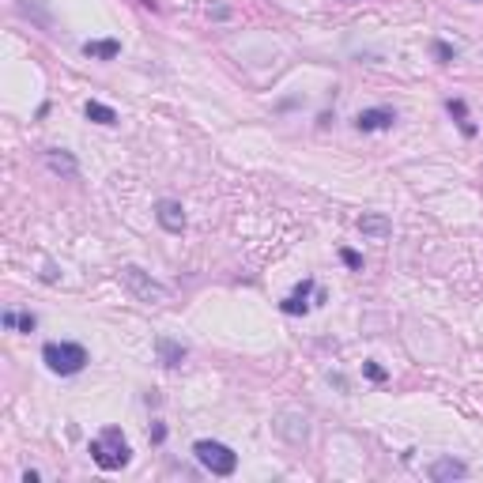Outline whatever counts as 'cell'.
I'll list each match as a JSON object with an SVG mask.
<instances>
[{"instance_id": "obj_1", "label": "cell", "mask_w": 483, "mask_h": 483, "mask_svg": "<svg viewBox=\"0 0 483 483\" xmlns=\"http://www.w3.org/2000/svg\"><path fill=\"white\" fill-rule=\"evenodd\" d=\"M91 460L102 472H117L133 460V446L121 434V427H102V431L91 438Z\"/></svg>"}, {"instance_id": "obj_2", "label": "cell", "mask_w": 483, "mask_h": 483, "mask_svg": "<svg viewBox=\"0 0 483 483\" xmlns=\"http://www.w3.org/2000/svg\"><path fill=\"white\" fill-rule=\"evenodd\" d=\"M42 362H46L53 374L72 378V374H80L87 362H91V355H87L83 344H72V340H49V344L42 347Z\"/></svg>"}, {"instance_id": "obj_3", "label": "cell", "mask_w": 483, "mask_h": 483, "mask_svg": "<svg viewBox=\"0 0 483 483\" xmlns=\"http://www.w3.org/2000/svg\"><path fill=\"white\" fill-rule=\"evenodd\" d=\"M193 457L201 460V468H208L212 476H234L238 468V453L223 442H212V438H201V442H193Z\"/></svg>"}, {"instance_id": "obj_4", "label": "cell", "mask_w": 483, "mask_h": 483, "mask_svg": "<svg viewBox=\"0 0 483 483\" xmlns=\"http://www.w3.org/2000/svg\"><path fill=\"white\" fill-rule=\"evenodd\" d=\"M121 280H125V287L133 291L140 302H170V287H167V283H159L151 272H144L140 265H125V268H121Z\"/></svg>"}, {"instance_id": "obj_5", "label": "cell", "mask_w": 483, "mask_h": 483, "mask_svg": "<svg viewBox=\"0 0 483 483\" xmlns=\"http://www.w3.org/2000/svg\"><path fill=\"white\" fill-rule=\"evenodd\" d=\"M393 121H397V109L374 106V109H359L355 129H359V133H381V129H393Z\"/></svg>"}, {"instance_id": "obj_6", "label": "cell", "mask_w": 483, "mask_h": 483, "mask_svg": "<svg viewBox=\"0 0 483 483\" xmlns=\"http://www.w3.org/2000/svg\"><path fill=\"white\" fill-rule=\"evenodd\" d=\"M155 219H159V227L167 230V234H181V230H185V208L178 201H159L155 204Z\"/></svg>"}, {"instance_id": "obj_7", "label": "cell", "mask_w": 483, "mask_h": 483, "mask_svg": "<svg viewBox=\"0 0 483 483\" xmlns=\"http://www.w3.org/2000/svg\"><path fill=\"white\" fill-rule=\"evenodd\" d=\"M155 351H159V362H162V366H170V370H178L181 362H185V355H189L185 344H178V340H170V336H159L155 340Z\"/></svg>"}, {"instance_id": "obj_8", "label": "cell", "mask_w": 483, "mask_h": 483, "mask_svg": "<svg viewBox=\"0 0 483 483\" xmlns=\"http://www.w3.org/2000/svg\"><path fill=\"white\" fill-rule=\"evenodd\" d=\"M46 167L53 174H61V178H76V174H80V162H76L68 151H61V148H49L46 151Z\"/></svg>"}, {"instance_id": "obj_9", "label": "cell", "mask_w": 483, "mask_h": 483, "mask_svg": "<svg viewBox=\"0 0 483 483\" xmlns=\"http://www.w3.org/2000/svg\"><path fill=\"white\" fill-rule=\"evenodd\" d=\"M359 230L366 238H389L393 223H389V215H381V212H366V215H359Z\"/></svg>"}, {"instance_id": "obj_10", "label": "cell", "mask_w": 483, "mask_h": 483, "mask_svg": "<svg viewBox=\"0 0 483 483\" xmlns=\"http://www.w3.org/2000/svg\"><path fill=\"white\" fill-rule=\"evenodd\" d=\"M468 476V468H465V460H453V457H442V460H434L431 465V479H465Z\"/></svg>"}, {"instance_id": "obj_11", "label": "cell", "mask_w": 483, "mask_h": 483, "mask_svg": "<svg viewBox=\"0 0 483 483\" xmlns=\"http://www.w3.org/2000/svg\"><path fill=\"white\" fill-rule=\"evenodd\" d=\"M83 53L91 61H114L121 53V42L117 38H98V42H83Z\"/></svg>"}, {"instance_id": "obj_12", "label": "cell", "mask_w": 483, "mask_h": 483, "mask_svg": "<svg viewBox=\"0 0 483 483\" xmlns=\"http://www.w3.org/2000/svg\"><path fill=\"white\" fill-rule=\"evenodd\" d=\"M83 114H87V121H95V125H117V109L106 106V102H95V98L83 106Z\"/></svg>"}, {"instance_id": "obj_13", "label": "cell", "mask_w": 483, "mask_h": 483, "mask_svg": "<svg viewBox=\"0 0 483 483\" xmlns=\"http://www.w3.org/2000/svg\"><path fill=\"white\" fill-rule=\"evenodd\" d=\"M446 109H449V114L457 117L460 133H465V136H476V125H472V121H468V106L460 102V98H449V102H446Z\"/></svg>"}, {"instance_id": "obj_14", "label": "cell", "mask_w": 483, "mask_h": 483, "mask_svg": "<svg viewBox=\"0 0 483 483\" xmlns=\"http://www.w3.org/2000/svg\"><path fill=\"white\" fill-rule=\"evenodd\" d=\"M280 306H283V314H291V317H294V314H306V310H310V302H306V299H299V294H287V299H283Z\"/></svg>"}, {"instance_id": "obj_15", "label": "cell", "mask_w": 483, "mask_h": 483, "mask_svg": "<svg viewBox=\"0 0 483 483\" xmlns=\"http://www.w3.org/2000/svg\"><path fill=\"white\" fill-rule=\"evenodd\" d=\"M434 57L442 64H453L457 61V46H449V42H434Z\"/></svg>"}, {"instance_id": "obj_16", "label": "cell", "mask_w": 483, "mask_h": 483, "mask_svg": "<svg viewBox=\"0 0 483 483\" xmlns=\"http://www.w3.org/2000/svg\"><path fill=\"white\" fill-rule=\"evenodd\" d=\"M16 328H19V333H35V328H38V317H35V314H16Z\"/></svg>"}, {"instance_id": "obj_17", "label": "cell", "mask_w": 483, "mask_h": 483, "mask_svg": "<svg viewBox=\"0 0 483 483\" xmlns=\"http://www.w3.org/2000/svg\"><path fill=\"white\" fill-rule=\"evenodd\" d=\"M362 374H366L370 381H386V370H381L378 362H362Z\"/></svg>"}, {"instance_id": "obj_18", "label": "cell", "mask_w": 483, "mask_h": 483, "mask_svg": "<svg viewBox=\"0 0 483 483\" xmlns=\"http://www.w3.org/2000/svg\"><path fill=\"white\" fill-rule=\"evenodd\" d=\"M340 257H344V265H347V268H355V272L362 268V257L355 254V249H340Z\"/></svg>"}, {"instance_id": "obj_19", "label": "cell", "mask_w": 483, "mask_h": 483, "mask_svg": "<svg viewBox=\"0 0 483 483\" xmlns=\"http://www.w3.org/2000/svg\"><path fill=\"white\" fill-rule=\"evenodd\" d=\"M291 294H299V299H310L314 294V280H302V283H294V291Z\"/></svg>"}, {"instance_id": "obj_20", "label": "cell", "mask_w": 483, "mask_h": 483, "mask_svg": "<svg viewBox=\"0 0 483 483\" xmlns=\"http://www.w3.org/2000/svg\"><path fill=\"white\" fill-rule=\"evenodd\" d=\"M162 438H167V427L155 423V427H151V442H162Z\"/></svg>"}]
</instances>
